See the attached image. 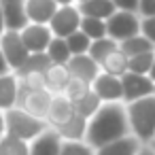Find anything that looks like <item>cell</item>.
Here are the masks:
<instances>
[{
  "instance_id": "b9f144b4",
  "label": "cell",
  "mask_w": 155,
  "mask_h": 155,
  "mask_svg": "<svg viewBox=\"0 0 155 155\" xmlns=\"http://www.w3.org/2000/svg\"><path fill=\"white\" fill-rule=\"evenodd\" d=\"M149 77L155 81V62H153V66H151V72H149Z\"/></svg>"
},
{
  "instance_id": "3957f363",
  "label": "cell",
  "mask_w": 155,
  "mask_h": 155,
  "mask_svg": "<svg viewBox=\"0 0 155 155\" xmlns=\"http://www.w3.org/2000/svg\"><path fill=\"white\" fill-rule=\"evenodd\" d=\"M5 123H7V134L24 138L28 142H32L36 136H41L49 127V123L45 119H36L19 106H13L9 110H5Z\"/></svg>"
},
{
  "instance_id": "cb8c5ba5",
  "label": "cell",
  "mask_w": 155,
  "mask_h": 155,
  "mask_svg": "<svg viewBox=\"0 0 155 155\" xmlns=\"http://www.w3.org/2000/svg\"><path fill=\"white\" fill-rule=\"evenodd\" d=\"M0 155H30V142L13 134H5L0 138Z\"/></svg>"
},
{
  "instance_id": "7bdbcfd3",
  "label": "cell",
  "mask_w": 155,
  "mask_h": 155,
  "mask_svg": "<svg viewBox=\"0 0 155 155\" xmlns=\"http://www.w3.org/2000/svg\"><path fill=\"white\" fill-rule=\"evenodd\" d=\"M149 144H151V147H153V149H155V138H153V140H151V142H149Z\"/></svg>"
},
{
  "instance_id": "44dd1931",
  "label": "cell",
  "mask_w": 155,
  "mask_h": 155,
  "mask_svg": "<svg viewBox=\"0 0 155 155\" xmlns=\"http://www.w3.org/2000/svg\"><path fill=\"white\" fill-rule=\"evenodd\" d=\"M127 60L130 58L121 49H115L113 53H108L100 62V68H102V72H108V74H115V77H123L127 72Z\"/></svg>"
},
{
  "instance_id": "1f68e13d",
  "label": "cell",
  "mask_w": 155,
  "mask_h": 155,
  "mask_svg": "<svg viewBox=\"0 0 155 155\" xmlns=\"http://www.w3.org/2000/svg\"><path fill=\"white\" fill-rule=\"evenodd\" d=\"M60 155H96V149L85 140H64Z\"/></svg>"
},
{
  "instance_id": "2e32d148",
  "label": "cell",
  "mask_w": 155,
  "mask_h": 155,
  "mask_svg": "<svg viewBox=\"0 0 155 155\" xmlns=\"http://www.w3.org/2000/svg\"><path fill=\"white\" fill-rule=\"evenodd\" d=\"M19 77L15 72H7L0 77V110H9L17 106V96H19Z\"/></svg>"
},
{
  "instance_id": "74e56055",
  "label": "cell",
  "mask_w": 155,
  "mask_h": 155,
  "mask_svg": "<svg viewBox=\"0 0 155 155\" xmlns=\"http://www.w3.org/2000/svg\"><path fill=\"white\" fill-rule=\"evenodd\" d=\"M136 155H155V149L151 144H140V149H138Z\"/></svg>"
},
{
  "instance_id": "4dcf8cb0",
  "label": "cell",
  "mask_w": 155,
  "mask_h": 155,
  "mask_svg": "<svg viewBox=\"0 0 155 155\" xmlns=\"http://www.w3.org/2000/svg\"><path fill=\"white\" fill-rule=\"evenodd\" d=\"M89 91H91V85H89V83H85V81L72 77L70 83H68L66 89H64V96H66L68 100H72V102H79V100H81L85 94H89Z\"/></svg>"
},
{
  "instance_id": "9a60e30c",
  "label": "cell",
  "mask_w": 155,
  "mask_h": 155,
  "mask_svg": "<svg viewBox=\"0 0 155 155\" xmlns=\"http://www.w3.org/2000/svg\"><path fill=\"white\" fill-rule=\"evenodd\" d=\"M58 7L60 5L55 2V0H26V13H28V19L32 24L49 26L51 17L58 11Z\"/></svg>"
},
{
  "instance_id": "7c38bea8",
  "label": "cell",
  "mask_w": 155,
  "mask_h": 155,
  "mask_svg": "<svg viewBox=\"0 0 155 155\" xmlns=\"http://www.w3.org/2000/svg\"><path fill=\"white\" fill-rule=\"evenodd\" d=\"M74 115H77V110H74V102L68 100L64 94H55V96L51 98L49 113H47V123H49V127L58 130L60 125H64L66 121H70Z\"/></svg>"
},
{
  "instance_id": "4fadbf2b",
  "label": "cell",
  "mask_w": 155,
  "mask_h": 155,
  "mask_svg": "<svg viewBox=\"0 0 155 155\" xmlns=\"http://www.w3.org/2000/svg\"><path fill=\"white\" fill-rule=\"evenodd\" d=\"M68 68H70V74H72V77H77V79H81V81L89 83V85H91V83L96 81V77L102 72L100 64H98L89 53L72 55L70 62H68Z\"/></svg>"
},
{
  "instance_id": "ffe728a7",
  "label": "cell",
  "mask_w": 155,
  "mask_h": 155,
  "mask_svg": "<svg viewBox=\"0 0 155 155\" xmlns=\"http://www.w3.org/2000/svg\"><path fill=\"white\" fill-rule=\"evenodd\" d=\"M87 123H89V119H85L81 115H74L70 121H66L64 125H60L58 132H60L62 140H85V136H87Z\"/></svg>"
},
{
  "instance_id": "83f0119b",
  "label": "cell",
  "mask_w": 155,
  "mask_h": 155,
  "mask_svg": "<svg viewBox=\"0 0 155 155\" xmlns=\"http://www.w3.org/2000/svg\"><path fill=\"white\" fill-rule=\"evenodd\" d=\"M153 62H155V51H147V53H140V55H132L127 60V70L130 72H136V74H149Z\"/></svg>"
},
{
  "instance_id": "8992f818",
  "label": "cell",
  "mask_w": 155,
  "mask_h": 155,
  "mask_svg": "<svg viewBox=\"0 0 155 155\" xmlns=\"http://www.w3.org/2000/svg\"><path fill=\"white\" fill-rule=\"evenodd\" d=\"M81 19H83V15L77 5H64V7H58L55 15L49 21V28H51L53 36L68 38L72 32L81 30Z\"/></svg>"
},
{
  "instance_id": "ba28073f",
  "label": "cell",
  "mask_w": 155,
  "mask_h": 155,
  "mask_svg": "<svg viewBox=\"0 0 155 155\" xmlns=\"http://www.w3.org/2000/svg\"><path fill=\"white\" fill-rule=\"evenodd\" d=\"M121 83H123V100L125 102H134V100L155 94V81L149 74H136V72L127 70L121 77Z\"/></svg>"
},
{
  "instance_id": "7a4b0ae2",
  "label": "cell",
  "mask_w": 155,
  "mask_h": 155,
  "mask_svg": "<svg viewBox=\"0 0 155 155\" xmlns=\"http://www.w3.org/2000/svg\"><path fill=\"white\" fill-rule=\"evenodd\" d=\"M125 110H127V121H130L132 134L142 144L151 142L155 138V94L127 102Z\"/></svg>"
},
{
  "instance_id": "f35d334b",
  "label": "cell",
  "mask_w": 155,
  "mask_h": 155,
  "mask_svg": "<svg viewBox=\"0 0 155 155\" xmlns=\"http://www.w3.org/2000/svg\"><path fill=\"white\" fill-rule=\"evenodd\" d=\"M7 134V123H5V110H0V138Z\"/></svg>"
},
{
  "instance_id": "d6a6232c",
  "label": "cell",
  "mask_w": 155,
  "mask_h": 155,
  "mask_svg": "<svg viewBox=\"0 0 155 155\" xmlns=\"http://www.w3.org/2000/svg\"><path fill=\"white\" fill-rule=\"evenodd\" d=\"M19 81L28 89H47V77H45V72H28Z\"/></svg>"
},
{
  "instance_id": "52a82bcc",
  "label": "cell",
  "mask_w": 155,
  "mask_h": 155,
  "mask_svg": "<svg viewBox=\"0 0 155 155\" xmlns=\"http://www.w3.org/2000/svg\"><path fill=\"white\" fill-rule=\"evenodd\" d=\"M0 49H2V53H5V58H7V62H9L13 72L17 68H21L24 62L30 55L28 47L21 41V34L15 32V30H5V34L0 36Z\"/></svg>"
},
{
  "instance_id": "30bf717a",
  "label": "cell",
  "mask_w": 155,
  "mask_h": 155,
  "mask_svg": "<svg viewBox=\"0 0 155 155\" xmlns=\"http://www.w3.org/2000/svg\"><path fill=\"white\" fill-rule=\"evenodd\" d=\"M91 89L100 96L102 102H119V100H123L121 77H115V74H108V72H100L96 77V81L91 83Z\"/></svg>"
},
{
  "instance_id": "ac0fdd59",
  "label": "cell",
  "mask_w": 155,
  "mask_h": 155,
  "mask_svg": "<svg viewBox=\"0 0 155 155\" xmlns=\"http://www.w3.org/2000/svg\"><path fill=\"white\" fill-rule=\"evenodd\" d=\"M138 149H140V140L136 136H123L119 140H113L96 149V155H136Z\"/></svg>"
},
{
  "instance_id": "f1b7e54d",
  "label": "cell",
  "mask_w": 155,
  "mask_h": 155,
  "mask_svg": "<svg viewBox=\"0 0 155 155\" xmlns=\"http://www.w3.org/2000/svg\"><path fill=\"white\" fill-rule=\"evenodd\" d=\"M81 32H85L91 41L104 38L106 36V21L98 17H83L81 19Z\"/></svg>"
},
{
  "instance_id": "5b68a950",
  "label": "cell",
  "mask_w": 155,
  "mask_h": 155,
  "mask_svg": "<svg viewBox=\"0 0 155 155\" xmlns=\"http://www.w3.org/2000/svg\"><path fill=\"white\" fill-rule=\"evenodd\" d=\"M53 94L49 89H28L26 85H19V96H17V106L30 113L36 119L47 121L49 104H51Z\"/></svg>"
},
{
  "instance_id": "484cf974",
  "label": "cell",
  "mask_w": 155,
  "mask_h": 155,
  "mask_svg": "<svg viewBox=\"0 0 155 155\" xmlns=\"http://www.w3.org/2000/svg\"><path fill=\"white\" fill-rule=\"evenodd\" d=\"M104 102L100 100V96L91 89L89 94H85L79 102H74V110H77V115H81V117H85V119H91L96 113H98V108L102 106Z\"/></svg>"
},
{
  "instance_id": "d6986e66",
  "label": "cell",
  "mask_w": 155,
  "mask_h": 155,
  "mask_svg": "<svg viewBox=\"0 0 155 155\" xmlns=\"http://www.w3.org/2000/svg\"><path fill=\"white\" fill-rule=\"evenodd\" d=\"M77 7H79L83 17H98V19H104V21L117 11L113 0H83Z\"/></svg>"
},
{
  "instance_id": "d4e9b609",
  "label": "cell",
  "mask_w": 155,
  "mask_h": 155,
  "mask_svg": "<svg viewBox=\"0 0 155 155\" xmlns=\"http://www.w3.org/2000/svg\"><path fill=\"white\" fill-rule=\"evenodd\" d=\"M45 53L49 55V60H51L53 64H68L70 58H72L66 38H60V36H53V38H51V43H49V47H47Z\"/></svg>"
},
{
  "instance_id": "ab89813d",
  "label": "cell",
  "mask_w": 155,
  "mask_h": 155,
  "mask_svg": "<svg viewBox=\"0 0 155 155\" xmlns=\"http://www.w3.org/2000/svg\"><path fill=\"white\" fill-rule=\"evenodd\" d=\"M5 30L7 28H5V17H2V7H0V36L5 34Z\"/></svg>"
},
{
  "instance_id": "ee69618b",
  "label": "cell",
  "mask_w": 155,
  "mask_h": 155,
  "mask_svg": "<svg viewBox=\"0 0 155 155\" xmlns=\"http://www.w3.org/2000/svg\"><path fill=\"white\" fill-rule=\"evenodd\" d=\"M79 2H83V0H79Z\"/></svg>"
},
{
  "instance_id": "d590c367",
  "label": "cell",
  "mask_w": 155,
  "mask_h": 155,
  "mask_svg": "<svg viewBox=\"0 0 155 155\" xmlns=\"http://www.w3.org/2000/svg\"><path fill=\"white\" fill-rule=\"evenodd\" d=\"M138 13L142 17H155V0H140Z\"/></svg>"
},
{
  "instance_id": "836d02e7",
  "label": "cell",
  "mask_w": 155,
  "mask_h": 155,
  "mask_svg": "<svg viewBox=\"0 0 155 155\" xmlns=\"http://www.w3.org/2000/svg\"><path fill=\"white\" fill-rule=\"evenodd\" d=\"M140 34L147 36L155 45V17H144L140 19Z\"/></svg>"
},
{
  "instance_id": "e575fe53",
  "label": "cell",
  "mask_w": 155,
  "mask_h": 155,
  "mask_svg": "<svg viewBox=\"0 0 155 155\" xmlns=\"http://www.w3.org/2000/svg\"><path fill=\"white\" fill-rule=\"evenodd\" d=\"M113 5L117 7V11H132V13H136L140 0H113Z\"/></svg>"
},
{
  "instance_id": "f546056e",
  "label": "cell",
  "mask_w": 155,
  "mask_h": 155,
  "mask_svg": "<svg viewBox=\"0 0 155 155\" xmlns=\"http://www.w3.org/2000/svg\"><path fill=\"white\" fill-rule=\"evenodd\" d=\"M66 43H68V49H70L72 55H81V53H87V51H89L91 38H89L85 32L77 30V32H72V34L66 38Z\"/></svg>"
},
{
  "instance_id": "7402d4cb",
  "label": "cell",
  "mask_w": 155,
  "mask_h": 155,
  "mask_svg": "<svg viewBox=\"0 0 155 155\" xmlns=\"http://www.w3.org/2000/svg\"><path fill=\"white\" fill-rule=\"evenodd\" d=\"M119 49H121L127 58H132V55H140V53H147V51H155V45H153L147 36L136 34V36H132V38L121 41V43H119Z\"/></svg>"
},
{
  "instance_id": "5bb4252c",
  "label": "cell",
  "mask_w": 155,
  "mask_h": 155,
  "mask_svg": "<svg viewBox=\"0 0 155 155\" xmlns=\"http://www.w3.org/2000/svg\"><path fill=\"white\" fill-rule=\"evenodd\" d=\"M62 136L58 130L47 127L41 136L30 142V155H60L62 151Z\"/></svg>"
},
{
  "instance_id": "6da1fadb",
  "label": "cell",
  "mask_w": 155,
  "mask_h": 155,
  "mask_svg": "<svg viewBox=\"0 0 155 155\" xmlns=\"http://www.w3.org/2000/svg\"><path fill=\"white\" fill-rule=\"evenodd\" d=\"M130 132L132 130H130L125 106L121 102H104L87 123L85 142L94 149H100L113 140L130 136Z\"/></svg>"
},
{
  "instance_id": "60d3db41",
  "label": "cell",
  "mask_w": 155,
  "mask_h": 155,
  "mask_svg": "<svg viewBox=\"0 0 155 155\" xmlns=\"http://www.w3.org/2000/svg\"><path fill=\"white\" fill-rule=\"evenodd\" d=\"M55 2H58L60 7H64V5H74V0H55Z\"/></svg>"
},
{
  "instance_id": "9c48e42d",
  "label": "cell",
  "mask_w": 155,
  "mask_h": 155,
  "mask_svg": "<svg viewBox=\"0 0 155 155\" xmlns=\"http://www.w3.org/2000/svg\"><path fill=\"white\" fill-rule=\"evenodd\" d=\"M19 34H21V41H24V45L28 47L30 53L47 51V47H49V43L53 38V32H51L49 26H45V24H32V21Z\"/></svg>"
},
{
  "instance_id": "4316f807",
  "label": "cell",
  "mask_w": 155,
  "mask_h": 155,
  "mask_svg": "<svg viewBox=\"0 0 155 155\" xmlns=\"http://www.w3.org/2000/svg\"><path fill=\"white\" fill-rule=\"evenodd\" d=\"M115 49H119V43L117 41H113L110 36H104V38H98V41H91V45H89V55L100 64L108 53H113Z\"/></svg>"
},
{
  "instance_id": "277c9868",
  "label": "cell",
  "mask_w": 155,
  "mask_h": 155,
  "mask_svg": "<svg viewBox=\"0 0 155 155\" xmlns=\"http://www.w3.org/2000/svg\"><path fill=\"white\" fill-rule=\"evenodd\" d=\"M140 34V19L132 11H115L106 19V36L121 43L125 38H132Z\"/></svg>"
},
{
  "instance_id": "8fae6325",
  "label": "cell",
  "mask_w": 155,
  "mask_h": 155,
  "mask_svg": "<svg viewBox=\"0 0 155 155\" xmlns=\"http://www.w3.org/2000/svg\"><path fill=\"white\" fill-rule=\"evenodd\" d=\"M0 7H2V17H5L7 30L21 32L30 24L28 13H26V0H0Z\"/></svg>"
},
{
  "instance_id": "603a6c76",
  "label": "cell",
  "mask_w": 155,
  "mask_h": 155,
  "mask_svg": "<svg viewBox=\"0 0 155 155\" xmlns=\"http://www.w3.org/2000/svg\"><path fill=\"white\" fill-rule=\"evenodd\" d=\"M51 64H53V62L49 60V55H47L45 51H41V53H30L28 60L24 62V66L15 70V74L21 79V77H26L28 72H45Z\"/></svg>"
},
{
  "instance_id": "e0dca14e",
  "label": "cell",
  "mask_w": 155,
  "mask_h": 155,
  "mask_svg": "<svg viewBox=\"0 0 155 155\" xmlns=\"http://www.w3.org/2000/svg\"><path fill=\"white\" fill-rule=\"evenodd\" d=\"M45 77H47V89H49L53 96H55V94H64L66 85H68L70 79H72L68 64H51V66L45 70Z\"/></svg>"
},
{
  "instance_id": "8d00e7d4",
  "label": "cell",
  "mask_w": 155,
  "mask_h": 155,
  "mask_svg": "<svg viewBox=\"0 0 155 155\" xmlns=\"http://www.w3.org/2000/svg\"><path fill=\"white\" fill-rule=\"evenodd\" d=\"M7 72H13V70H11V66H9V62H7V58H5V53H2V49H0V77L7 74Z\"/></svg>"
}]
</instances>
